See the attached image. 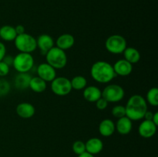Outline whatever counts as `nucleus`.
I'll use <instances>...</instances> for the list:
<instances>
[{"instance_id":"1","label":"nucleus","mask_w":158,"mask_h":157,"mask_svg":"<svg viewBox=\"0 0 158 157\" xmlns=\"http://www.w3.org/2000/svg\"><path fill=\"white\" fill-rule=\"evenodd\" d=\"M125 109L127 117L132 121H138L143 119L148 111V103L142 95L136 94L130 97Z\"/></svg>"},{"instance_id":"2","label":"nucleus","mask_w":158,"mask_h":157,"mask_svg":"<svg viewBox=\"0 0 158 157\" xmlns=\"http://www.w3.org/2000/svg\"><path fill=\"white\" fill-rule=\"evenodd\" d=\"M91 77L99 83H108L116 76L111 64L105 61H97L94 63L90 69Z\"/></svg>"},{"instance_id":"3","label":"nucleus","mask_w":158,"mask_h":157,"mask_svg":"<svg viewBox=\"0 0 158 157\" xmlns=\"http://www.w3.org/2000/svg\"><path fill=\"white\" fill-rule=\"evenodd\" d=\"M46 62L55 69H61L67 64V55L64 50L53 46L46 54Z\"/></svg>"},{"instance_id":"4","label":"nucleus","mask_w":158,"mask_h":157,"mask_svg":"<svg viewBox=\"0 0 158 157\" xmlns=\"http://www.w3.org/2000/svg\"><path fill=\"white\" fill-rule=\"evenodd\" d=\"M15 46L20 52L31 53L37 49L36 38L28 33L17 35L14 40Z\"/></svg>"},{"instance_id":"5","label":"nucleus","mask_w":158,"mask_h":157,"mask_svg":"<svg viewBox=\"0 0 158 157\" xmlns=\"http://www.w3.org/2000/svg\"><path fill=\"white\" fill-rule=\"evenodd\" d=\"M12 66L18 72H29L34 66V58L31 53L19 52L13 58Z\"/></svg>"},{"instance_id":"6","label":"nucleus","mask_w":158,"mask_h":157,"mask_svg":"<svg viewBox=\"0 0 158 157\" xmlns=\"http://www.w3.org/2000/svg\"><path fill=\"white\" fill-rule=\"evenodd\" d=\"M105 47L109 52L112 54H121L125 50L127 41L123 36L120 35H112L108 37L105 42Z\"/></svg>"},{"instance_id":"7","label":"nucleus","mask_w":158,"mask_h":157,"mask_svg":"<svg viewBox=\"0 0 158 157\" xmlns=\"http://www.w3.org/2000/svg\"><path fill=\"white\" fill-rule=\"evenodd\" d=\"M124 95V89L117 84L108 85L102 91V97L108 103H117L121 101Z\"/></svg>"},{"instance_id":"8","label":"nucleus","mask_w":158,"mask_h":157,"mask_svg":"<svg viewBox=\"0 0 158 157\" xmlns=\"http://www.w3.org/2000/svg\"><path fill=\"white\" fill-rule=\"evenodd\" d=\"M72 89L70 80L66 77H56L51 82V90L56 95L64 96L70 93Z\"/></svg>"},{"instance_id":"9","label":"nucleus","mask_w":158,"mask_h":157,"mask_svg":"<svg viewBox=\"0 0 158 157\" xmlns=\"http://www.w3.org/2000/svg\"><path fill=\"white\" fill-rule=\"evenodd\" d=\"M37 75L40 78L44 81L52 82L56 77V72L53 67L48 64L47 62L41 63L37 66Z\"/></svg>"},{"instance_id":"10","label":"nucleus","mask_w":158,"mask_h":157,"mask_svg":"<svg viewBox=\"0 0 158 157\" xmlns=\"http://www.w3.org/2000/svg\"><path fill=\"white\" fill-rule=\"evenodd\" d=\"M157 126L151 120H143L138 127V132L143 138L148 139L154 136L157 132Z\"/></svg>"},{"instance_id":"11","label":"nucleus","mask_w":158,"mask_h":157,"mask_svg":"<svg viewBox=\"0 0 158 157\" xmlns=\"http://www.w3.org/2000/svg\"><path fill=\"white\" fill-rule=\"evenodd\" d=\"M113 68L116 75L120 76H127L133 71L132 64L125 60L124 58L119 59L118 61L116 62L113 66Z\"/></svg>"},{"instance_id":"12","label":"nucleus","mask_w":158,"mask_h":157,"mask_svg":"<svg viewBox=\"0 0 158 157\" xmlns=\"http://www.w3.org/2000/svg\"><path fill=\"white\" fill-rule=\"evenodd\" d=\"M54 43L55 42L52 37L48 34H42L36 39L37 48H39L44 55L53 47Z\"/></svg>"},{"instance_id":"13","label":"nucleus","mask_w":158,"mask_h":157,"mask_svg":"<svg viewBox=\"0 0 158 157\" xmlns=\"http://www.w3.org/2000/svg\"><path fill=\"white\" fill-rule=\"evenodd\" d=\"M15 112L20 118L29 119L35 115V109L31 103H21L16 106Z\"/></svg>"},{"instance_id":"14","label":"nucleus","mask_w":158,"mask_h":157,"mask_svg":"<svg viewBox=\"0 0 158 157\" xmlns=\"http://www.w3.org/2000/svg\"><path fill=\"white\" fill-rule=\"evenodd\" d=\"M75 43V38L73 35L69 33H65L60 35L56 41V47L62 50H67L71 49Z\"/></svg>"},{"instance_id":"15","label":"nucleus","mask_w":158,"mask_h":157,"mask_svg":"<svg viewBox=\"0 0 158 157\" xmlns=\"http://www.w3.org/2000/svg\"><path fill=\"white\" fill-rule=\"evenodd\" d=\"M86 146V152L92 154V155H96L98 154L103 150V143L100 139L96 138H90L85 143Z\"/></svg>"},{"instance_id":"16","label":"nucleus","mask_w":158,"mask_h":157,"mask_svg":"<svg viewBox=\"0 0 158 157\" xmlns=\"http://www.w3.org/2000/svg\"><path fill=\"white\" fill-rule=\"evenodd\" d=\"M132 120L127 116L118 119L115 125L116 129L120 135H128L132 130Z\"/></svg>"},{"instance_id":"17","label":"nucleus","mask_w":158,"mask_h":157,"mask_svg":"<svg viewBox=\"0 0 158 157\" xmlns=\"http://www.w3.org/2000/svg\"><path fill=\"white\" fill-rule=\"evenodd\" d=\"M83 97L89 103H96L102 97V91L97 86H86L83 91Z\"/></svg>"},{"instance_id":"18","label":"nucleus","mask_w":158,"mask_h":157,"mask_svg":"<svg viewBox=\"0 0 158 157\" xmlns=\"http://www.w3.org/2000/svg\"><path fill=\"white\" fill-rule=\"evenodd\" d=\"M116 130L115 123L110 119H105L99 125V132L104 137L111 136Z\"/></svg>"},{"instance_id":"19","label":"nucleus","mask_w":158,"mask_h":157,"mask_svg":"<svg viewBox=\"0 0 158 157\" xmlns=\"http://www.w3.org/2000/svg\"><path fill=\"white\" fill-rule=\"evenodd\" d=\"M32 78L30 74L28 72H19L14 79L15 87L19 90H24L29 87V83Z\"/></svg>"},{"instance_id":"20","label":"nucleus","mask_w":158,"mask_h":157,"mask_svg":"<svg viewBox=\"0 0 158 157\" xmlns=\"http://www.w3.org/2000/svg\"><path fill=\"white\" fill-rule=\"evenodd\" d=\"M17 33L15 32V27L9 25H6L0 28V38L6 42L14 41Z\"/></svg>"},{"instance_id":"21","label":"nucleus","mask_w":158,"mask_h":157,"mask_svg":"<svg viewBox=\"0 0 158 157\" xmlns=\"http://www.w3.org/2000/svg\"><path fill=\"white\" fill-rule=\"evenodd\" d=\"M124 59L131 64L137 63L140 59V53L137 49L134 47H127L123 51Z\"/></svg>"},{"instance_id":"22","label":"nucleus","mask_w":158,"mask_h":157,"mask_svg":"<svg viewBox=\"0 0 158 157\" xmlns=\"http://www.w3.org/2000/svg\"><path fill=\"white\" fill-rule=\"evenodd\" d=\"M29 88L34 92L41 93L46 89V82L39 76L32 77L29 83Z\"/></svg>"},{"instance_id":"23","label":"nucleus","mask_w":158,"mask_h":157,"mask_svg":"<svg viewBox=\"0 0 158 157\" xmlns=\"http://www.w3.org/2000/svg\"><path fill=\"white\" fill-rule=\"evenodd\" d=\"M72 89L75 90H82L84 89L87 86V80L83 75H77L74 76L70 80Z\"/></svg>"},{"instance_id":"24","label":"nucleus","mask_w":158,"mask_h":157,"mask_svg":"<svg viewBox=\"0 0 158 157\" xmlns=\"http://www.w3.org/2000/svg\"><path fill=\"white\" fill-rule=\"evenodd\" d=\"M147 103H149L151 106H158V89L157 87H153L149 89L147 93Z\"/></svg>"},{"instance_id":"25","label":"nucleus","mask_w":158,"mask_h":157,"mask_svg":"<svg viewBox=\"0 0 158 157\" xmlns=\"http://www.w3.org/2000/svg\"><path fill=\"white\" fill-rule=\"evenodd\" d=\"M72 149L74 153L77 154V155H80V154L86 152V146H85V143L84 142L81 141V140H77V141L74 142L73 144Z\"/></svg>"},{"instance_id":"26","label":"nucleus","mask_w":158,"mask_h":157,"mask_svg":"<svg viewBox=\"0 0 158 157\" xmlns=\"http://www.w3.org/2000/svg\"><path fill=\"white\" fill-rule=\"evenodd\" d=\"M112 113L113 116L115 118L120 119L123 116H126V109H125V106H120V105H117L115 106L112 109Z\"/></svg>"},{"instance_id":"27","label":"nucleus","mask_w":158,"mask_h":157,"mask_svg":"<svg viewBox=\"0 0 158 157\" xmlns=\"http://www.w3.org/2000/svg\"><path fill=\"white\" fill-rule=\"evenodd\" d=\"M10 84L4 78H0V97L5 96L10 91Z\"/></svg>"},{"instance_id":"28","label":"nucleus","mask_w":158,"mask_h":157,"mask_svg":"<svg viewBox=\"0 0 158 157\" xmlns=\"http://www.w3.org/2000/svg\"><path fill=\"white\" fill-rule=\"evenodd\" d=\"M10 67L3 61L0 62V77H5L9 74Z\"/></svg>"},{"instance_id":"29","label":"nucleus","mask_w":158,"mask_h":157,"mask_svg":"<svg viewBox=\"0 0 158 157\" xmlns=\"http://www.w3.org/2000/svg\"><path fill=\"white\" fill-rule=\"evenodd\" d=\"M108 103H108L105 99L101 97V98L99 99L96 102V106H97V108L99 110H104V109H106V108H107Z\"/></svg>"},{"instance_id":"30","label":"nucleus","mask_w":158,"mask_h":157,"mask_svg":"<svg viewBox=\"0 0 158 157\" xmlns=\"http://www.w3.org/2000/svg\"><path fill=\"white\" fill-rule=\"evenodd\" d=\"M6 55V48L4 43L0 42V62L2 61L5 55Z\"/></svg>"},{"instance_id":"31","label":"nucleus","mask_w":158,"mask_h":157,"mask_svg":"<svg viewBox=\"0 0 158 157\" xmlns=\"http://www.w3.org/2000/svg\"><path fill=\"white\" fill-rule=\"evenodd\" d=\"M13 57L11 56V55H5L4 58L2 59V61L4 62H6L8 66L10 67L11 66H12V63H13Z\"/></svg>"},{"instance_id":"32","label":"nucleus","mask_w":158,"mask_h":157,"mask_svg":"<svg viewBox=\"0 0 158 157\" xmlns=\"http://www.w3.org/2000/svg\"><path fill=\"white\" fill-rule=\"evenodd\" d=\"M15 32H16L17 35H20V34L25 33V27L23 25H18L15 27Z\"/></svg>"},{"instance_id":"33","label":"nucleus","mask_w":158,"mask_h":157,"mask_svg":"<svg viewBox=\"0 0 158 157\" xmlns=\"http://www.w3.org/2000/svg\"><path fill=\"white\" fill-rule=\"evenodd\" d=\"M153 115H154V112H151V111H147L146 113H145L143 118L145 119V120H152Z\"/></svg>"},{"instance_id":"34","label":"nucleus","mask_w":158,"mask_h":157,"mask_svg":"<svg viewBox=\"0 0 158 157\" xmlns=\"http://www.w3.org/2000/svg\"><path fill=\"white\" fill-rule=\"evenodd\" d=\"M151 121L156 125V126H158V112H156L154 113V115H153V118Z\"/></svg>"},{"instance_id":"35","label":"nucleus","mask_w":158,"mask_h":157,"mask_svg":"<svg viewBox=\"0 0 158 157\" xmlns=\"http://www.w3.org/2000/svg\"><path fill=\"white\" fill-rule=\"evenodd\" d=\"M77 157H94V155H92V154L89 153V152H84L83 153L79 155Z\"/></svg>"},{"instance_id":"36","label":"nucleus","mask_w":158,"mask_h":157,"mask_svg":"<svg viewBox=\"0 0 158 157\" xmlns=\"http://www.w3.org/2000/svg\"><path fill=\"white\" fill-rule=\"evenodd\" d=\"M155 157H157V156H155Z\"/></svg>"}]
</instances>
